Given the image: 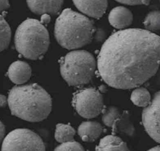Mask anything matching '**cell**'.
I'll use <instances>...</instances> for the list:
<instances>
[{
	"label": "cell",
	"instance_id": "obj_1",
	"mask_svg": "<svg viewBox=\"0 0 160 151\" xmlns=\"http://www.w3.org/2000/svg\"><path fill=\"white\" fill-rule=\"evenodd\" d=\"M160 65V37L148 30L131 28L111 35L101 47L98 68L112 87L129 89L151 78Z\"/></svg>",
	"mask_w": 160,
	"mask_h": 151
},
{
	"label": "cell",
	"instance_id": "obj_2",
	"mask_svg": "<svg viewBox=\"0 0 160 151\" xmlns=\"http://www.w3.org/2000/svg\"><path fill=\"white\" fill-rule=\"evenodd\" d=\"M8 103L11 113L29 122H40L50 113V95L36 83L14 86L10 91Z\"/></svg>",
	"mask_w": 160,
	"mask_h": 151
},
{
	"label": "cell",
	"instance_id": "obj_3",
	"mask_svg": "<svg viewBox=\"0 0 160 151\" xmlns=\"http://www.w3.org/2000/svg\"><path fill=\"white\" fill-rule=\"evenodd\" d=\"M96 28L85 16L67 8L57 18L54 35L62 47L73 49L82 47L93 39Z\"/></svg>",
	"mask_w": 160,
	"mask_h": 151
},
{
	"label": "cell",
	"instance_id": "obj_4",
	"mask_svg": "<svg viewBox=\"0 0 160 151\" xmlns=\"http://www.w3.org/2000/svg\"><path fill=\"white\" fill-rule=\"evenodd\" d=\"M14 42L20 54L26 58L36 60L42 56L49 47V34L39 21L28 18L18 26Z\"/></svg>",
	"mask_w": 160,
	"mask_h": 151
},
{
	"label": "cell",
	"instance_id": "obj_5",
	"mask_svg": "<svg viewBox=\"0 0 160 151\" xmlns=\"http://www.w3.org/2000/svg\"><path fill=\"white\" fill-rule=\"evenodd\" d=\"M95 69V60L86 51H71L61 60V76L71 86H79L89 83L94 75Z\"/></svg>",
	"mask_w": 160,
	"mask_h": 151
},
{
	"label": "cell",
	"instance_id": "obj_6",
	"mask_svg": "<svg viewBox=\"0 0 160 151\" xmlns=\"http://www.w3.org/2000/svg\"><path fill=\"white\" fill-rule=\"evenodd\" d=\"M1 151H46L41 138L26 128L11 131L4 138Z\"/></svg>",
	"mask_w": 160,
	"mask_h": 151
},
{
	"label": "cell",
	"instance_id": "obj_7",
	"mask_svg": "<svg viewBox=\"0 0 160 151\" xmlns=\"http://www.w3.org/2000/svg\"><path fill=\"white\" fill-rule=\"evenodd\" d=\"M72 104L78 114L86 118L98 116L104 109L102 96L94 88H85L77 92L72 98Z\"/></svg>",
	"mask_w": 160,
	"mask_h": 151
},
{
	"label": "cell",
	"instance_id": "obj_8",
	"mask_svg": "<svg viewBox=\"0 0 160 151\" xmlns=\"http://www.w3.org/2000/svg\"><path fill=\"white\" fill-rule=\"evenodd\" d=\"M142 123L149 137L160 143V90L154 94L150 104L143 109Z\"/></svg>",
	"mask_w": 160,
	"mask_h": 151
},
{
	"label": "cell",
	"instance_id": "obj_9",
	"mask_svg": "<svg viewBox=\"0 0 160 151\" xmlns=\"http://www.w3.org/2000/svg\"><path fill=\"white\" fill-rule=\"evenodd\" d=\"M76 7L82 13L94 18H101L105 13L107 0H72Z\"/></svg>",
	"mask_w": 160,
	"mask_h": 151
},
{
	"label": "cell",
	"instance_id": "obj_10",
	"mask_svg": "<svg viewBox=\"0 0 160 151\" xmlns=\"http://www.w3.org/2000/svg\"><path fill=\"white\" fill-rule=\"evenodd\" d=\"M29 8L38 14H54L62 5L63 0H26Z\"/></svg>",
	"mask_w": 160,
	"mask_h": 151
},
{
	"label": "cell",
	"instance_id": "obj_11",
	"mask_svg": "<svg viewBox=\"0 0 160 151\" xmlns=\"http://www.w3.org/2000/svg\"><path fill=\"white\" fill-rule=\"evenodd\" d=\"M8 75L9 79L17 85H21L26 82L31 75V68L26 62L16 61L9 67Z\"/></svg>",
	"mask_w": 160,
	"mask_h": 151
},
{
	"label": "cell",
	"instance_id": "obj_12",
	"mask_svg": "<svg viewBox=\"0 0 160 151\" xmlns=\"http://www.w3.org/2000/svg\"><path fill=\"white\" fill-rule=\"evenodd\" d=\"M109 23L118 29L129 26L132 21V13L126 8L118 6L113 8L108 16Z\"/></svg>",
	"mask_w": 160,
	"mask_h": 151
},
{
	"label": "cell",
	"instance_id": "obj_13",
	"mask_svg": "<svg viewBox=\"0 0 160 151\" xmlns=\"http://www.w3.org/2000/svg\"><path fill=\"white\" fill-rule=\"evenodd\" d=\"M102 130L101 125L98 122L86 121L83 122L79 126L78 132L83 141L91 142L98 138Z\"/></svg>",
	"mask_w": 160,
	"mask_h": 151
},
{
	"label": "cell",
	"instance_id": "obj_14",
	"mask_svg": "<svg viewBox=\"0 0 160 151\" xmlns=\"http://www.w3.org/2000/svg\"><path fill=\"white\" fill-rule=\"evenodd\" d=\"M96 151H131L127 144L119 137L107 135L102 138L96 147Z\"/></svg>",
	"mask_w": 160,
	"mask_h": 151
},
{
	"label": "cell",
	"instance_id": "obj_15",
	"mask_svg": "<svg viewBox=\"0 0 160 151\" xmlns=\"http://www.w3.org/2000/svg\"><path fill=\"white\" fill-rule=\"evenodd\" d=\"M111 128L113 133L116 132H121L129 136H132L135 130L130 119V114L129 112L126 110L123 111L116 120Z\"/></svg>",
	"mask_w": 160,
	"mask_h": 151
},
{
	"label": "cell",
	"instance_id": "obj_16",
	"mask_svg": "<svg viewBox=\"0 0 160 151\" xmlns=\"http://www.w3.org/2000/svg\"><path fill=\"white\" fill-rule=\"evenodd\" d=\"M75 135L74 129L69 125L58 123L56 127L54 137L61 143L74 140Z\"/></svg>",
	"mask_w": 160,
	"mask_h": 151
},
{
	"label": "cell",
	"instance_id": "obj_17",
	"mask_svg": "<svg viewBox=\"0 0 160 151\" xmlns=\"http://www.w3.org/2000/svg\"><path fill=\"white\" fill-rule=\"evenodd\" d=\"M131 100L136 106L145 108L150 104L152 100L149 91L145 88L139 87L132 91Z\"/></svg>",
	"mask_w": 160,
	"mask_h": 151
},
{
	"label": "cell",
	"instance_id": "obj_18",
	"mask_svg": "<svg viewBox=\"0 0 160 151\" xmlns=\"http://www.w3.org/2000/svg\"><path fill=\"white\" fill-rule=\"evenodd\" d=\"M144 25L151 32L160 30V11L149 12L144 18Z\"/></svg>",
	"mask_w": 160,
	"mask_h": 151
},
{
	"label": "cell",
	"instance_id": "obj_19",
	"mask_svg": "<svg viewBox=\"0 0 160 151\" xmlns=\"http://www.w3.org/2000/svg\"><path fill=\"white\" fill-rule=\"evenodd\" d=\"M102 120L108 127L112 128L116 120L121 115L119 110L115 107H108L102 110Z\"/></svg>",
	"mask_w": 160,
	"mask_h": 151
},
{
	"label": "cell",
	"instance_id": "obj_20",
	"mask_svg": "<svg viewBox=\"0 0 160 151\" xmlns=\"http://www.w3.org/2000/svg\"><path fill=\"white\" fill-rule=\"evenodd\" d=\"M1 51H3L4 49H6V48L8 46L10 38H11V29L8 24V23L6 21V20L4 19L3 16H1Z\"/></svg>",
	"mask_w": 160,
	"mask_h": 151
},
{
	"label": "cell",
	"instance_id": "obj_21",
	"mask_svg": "<svg viewBox=\"0 0 160 151\" xmlns=\"http://www.w3.org/2000/svg\"><path fill=\"white\" fill-rule=\"evenodd\" d=\"M54 151H85V150L79 143L72 140L61 143Z\"/></svg>",
	"mask_w": 160,
	"mask_h": 151
},
{
	"label": "cell",
	"instance_id": "obj_22",
	"mask_svg": "<svg viewBox=\"0 0 160 151\" xmlns=\"http://www.w3.org/2000/svg\"><path fill=\"white\" fill-rule=\"evenodd\" d=\"M119 3L128 5H140L148 4L151 0H116Z\"/></svg>",
	"mask_w": 160,
	"mask_h": 151
},
{
	"label": "cell",
	"instance_id": "obj_23",
	"mask_svg": "<svg viewBox=\"0 0 160 151\" xmlns=\"http://www.w3.org/2000/svg\"><path fill=\"white\" fill-rule=\"evenodd\" d=\"M9 4L8 0H1L0 8L1 11L7 9L8 8H9Z\"/></svg>",
	"mask_w": 160,
	"mask_h": 151
},
{
	"label": "cell",
	"instance_id": "obj_24",
	"mask_svg": "<svg viewBox=\"0 0 160 151\" xmlns=\"http://www.w3.org/2000/svg\"><path fill=\"white\" fill-rule=\"evenodd\" d=\"M8 103V99H6V96L1 95V98H0V105L1 107H4L6 103Z\"/></svg>",
	"mask_w": 160,
	"mask_h": 151
},
{
	"label": "cell",
	"instance_id": "obj_25",
	"mask_svg": "<svg viewBox=\"0 0 160 151\" xmlns=\"http://www.w3.org/2000/svg\"><path fill=\"white\" fill-rule=\"evenodd\" d=\"M49 19H50L49 15V14H43L42 16V18H41V20H42V23H48V22L49 21Z\"/></svg>",
	"mask_w": 160,
	"mask_h": 151
},
{
	"label": "cell",
	"instance_id": "obj_26",
	"mask_svg": "<svg viewBox=\"0 0 160 151\" xmlns=\"http://www.w3.org/2000/svg\"><path fill=\"white\" fill-rule=\"evenodd\" d=\"M5 133V127L4 126V125L2 124V123H1V139L2 140L3 137H4V134Z\"/></svg>",
	"mask_w": 160,
	"mask_h": 151
},
{
	"label": "cell",
	"instance_id": "obj_27",
	"mask_svg": "<svg viewBox=\"0 0 160 151\" xmlns=\"http://www.w3.org/2000/svg\"><path fill=\"white\" fill-rule=\"evenodd\" d=\"M148 151H160V145L154 147L149 149Z\"/></svg>",
	"mask_w": 160,
	"mask_h": 151
}]
</instances>
